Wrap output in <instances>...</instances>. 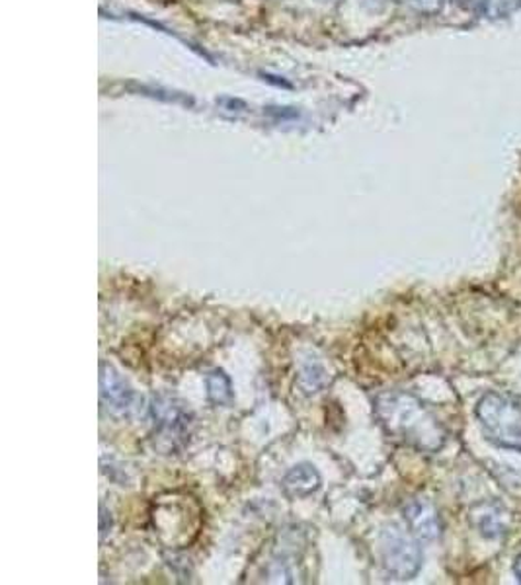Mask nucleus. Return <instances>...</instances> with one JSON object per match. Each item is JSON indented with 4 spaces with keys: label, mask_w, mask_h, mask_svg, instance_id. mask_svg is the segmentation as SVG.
Returning <instances> with one entry per match:
<instances>
[{
    "label": "nucleus",
    "mask_w": 521,
    "mask_h": 585,
    "mask_svg": "<svg viewBox=\"0 0 521 585\" xmlns=\"http://www.w3.org/2000/svg\"><path fill=\"white\" fill-rule=\"evenodd\" d=\"M513 572H515V576H518V579L521 582V554L515 559V564H513Z\"/></svg>",
    "instance_id": "13"
},
{
    "label": "nucleus",
    "mask_w": 521,
    "mask_h": 585,
    "mask_svg": "<svg viewBox=\"0 0 521 585\" xmlns=\"http://www.w3.org/2000/svg\"><path fill=\"white\" fill-rule=\"evenodd\" d=\"M207 394H209V399H211V402H215V404H219V407H225V404H231L232 400V387H231V379L227 377V375L222 373V371H211V373L207 375Z\"/></svg>",
    "instance_id": "9"
},
{
    "label": "nucleus",
    "mask_w": 521,
    "mask_h": 585,
    "mask_svg": "<svg viewBox=\"0 0 521 585\" xmlns=\"http://www.w3.org/2000/svg\"><path fill=\"white\" fill-rule=\"evenodd\" d=\"M377 418L384 432L399 442L424 453H437L444 447L445 433L434 412L411 392L389 390L376 400Z\"/></svg>",
    "instance_id": "1"
},
{
    "label": "nucleus",
    "mask_w": 521,
    "mask_h": 585,
    "mask_svg": "<svg viewBox=\"0 0 521 585\" xmlns=\"http://www.w3.org/2000/svg\"><path fill=\"white\" fill-rule=\"evenodd\" d=\"M404 519L412 534L424 541H434L442 533V523L434 506L426 500H412L404 506Z\"/></svg>",
    "instance_id": "6"
},
{
    "label": "nucleus",
    "mask_w": 521,
    "mask_h": 585,
    "mask_svg": "<svg viewBox=\"0 0 521 585\" xmlns=\"http://www.w3.org/2000/svg\"><path fill=\"white\" fill-rule=\"evenodd\" d=\"M381 560L389 576L394 579H412L422 566V549L399 527H389L381 537Z\"/></svg>",
    "instance_id": "3"
},
{
    "label": "nucleus",
    "mask_w": 521,
    "mask_h": 585,
    "mask_svg": "<svg viewBox=\"0 0 521 585\" xmlns=\"http://www.w3.org/2000/svg\"><path fill=\"white\" fill-rule=\"evenodd\" d=\"M399 2L414 12H419V14H426V17L442 12L445 7V0H399Z\"/></svg>",
    "instance_id": "10"
},
{
    "label": "nucleus",
    "mask_w": 521,
    "mask_h": 585,
    "mask_svg": "<svg viewBox=\"0 0 521 585\" xmlns=\"http://www.w3.org/2000/svg\"><path fill=\"white\" fill-rule=\"evenodd\" d=\"M283 492L287 494L293 500L308 498L321 488V475L313 465H297L291 468L287 475L283 476Z\"/></svg>",
    "instance_id": "7"
},
{
    "label": "nucleus",
    "mask_w": 521,
    "mask_h": 585,
    "mask_svg": "<svg viewBox=\"0 0 521 585\" xmlns=\"http://www.w3.org/2000/svg\"><path fill=\"white\" fill-rule=\"evenodd\" d=\"M151 414H153L154 424L159 432L164 435H186L189 425L194 422V416L186 404H182L178 399L171 394H159L154 397L151 404Z\"/></svg>",
    "instance_id": "5"
},
{
    "label": "nucleus",
    "mask_w": 521,
    "mask_h": 585,
    "mask_svg": "<svg viewBox=\"0 0 521 585\" xmlns=\"http://www.w3.org/2000/svg\"><path fill=\"white\" fill-rule=\"evenodd\" d=\"M307 381L311 382H308L305 392H318V389L325 384V371L321 367L308 365V367L303 369V373H301V387Z\"/></svg>",
    "instance_id": "11"
},
{
    "label": "nucleus",
    "mask_w": 521,
    "mask_h": 585,
    "mask_svg": "<svg viewBox=\"0 0 521 585\" xmlns=\"http://www.w3.org/2000/svg\"><path fill=\"white\" fill-rule=\"evenodd\" d=\"M504 509L495 503H485L480 511H475V526L487 539H498L506 534Z\"/></svg>",
    "instance_id": "8"
},
{
    "label": "nucleus",
    "mask_w": 521,
    "mask_h": 585,
    "mask_svg": "<svg viewBox=\"0 0 521 585\" xmlns=\"http://www.w3.org/2000/svg\"><path fill=\"white\" fill-rule=\"evenodd\" d=\"M100 399L113 416H129L138 402L133 387L111 365H100Z\"/></svg>",
    "instance_id": "4"
},
{
    "label": "nucleus",
    "mask_w": 521,
    "mask_h": 585,
    "mask_svg": "<svg viewBox=\"0 0 521 585\" xmlns=\"http://www.w3.org/2000/svg\"><path fill=\"white\" fill-rule=\"evenodd\" d=\"M111 527V518L110 513H108V509L104 508V506H100V537H106V533H108V529Z\"/></svg>",
    "instance_id": "12"
},
{
    "label": "nucleus",
    "mask_w": 521,
    "mask_h": 585,
    "mask_svg": "<svg viewBox=\"0 0 521 585\" xmlns=\"http://www.w3.org/2000/svg\"><path fill=\"white\" fill-rule=\"evenodd\" d=\"M480 427L490 443L521 451V402L510 394L487 392L477 404Z\"/></svg>",
    "instance_id": "2"
}]
</instances>
